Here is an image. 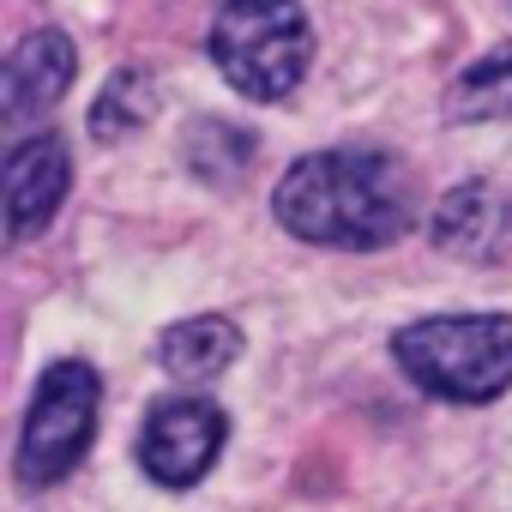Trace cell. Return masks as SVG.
Instances as JSON below:
<instances>
[{
    "instance_id": "obj_1",
    "label": "cell",
    "mask_w": 512,
    "mask_h": 512,
    "mask_svg": "<svg viewBox=\"0 0 512 512\" xmlns=\"http://www.w3.org/2000/svg\"><path fill=\"white\" fill-rule=\"evenodd\" d=\"M272 211L314 247L368 253L410 223V181L386 151H314L278 181Z\"/></svg>"
},
{
    "instance_id": "obj_2",
    "label": "cell",
    "mask_w": 512,
    "mask_h": 512,
    "mask_svg": "<svg viewBox=\"0 0 512 512\" xmlns=\"http://www.w3.org/2000/svg\"><path fill=\"white\" fill-rule=\"evenodd\" d=\"M398 368L452 404H488L512 386V314H440L392 338Z\"/></svg>"
},
{
    "instance_id": "obj_3",
    "label": "cell",
    "mask_w": 512,
    "mask_h": 512,
    "mask_svg": "<svg viewBox=\"0 0 512 512\" xmlns=\"http://www.w3.org/2000/svg\"><path fill=\"white\" fill-rule=\"evenodd\" d=\"M211 61L241 97L284 103L314 61V25L296 0H223L211 25Z\"/></svg>"
},
{
    "instance_id": "obj_4",
    "label": "cell",
    "mask_w": 512,
    "mask_h": 512,
    "mask_svg": "<svg viewBox=\"0 0 512 512\" xmlns=\"http://www.w3.org/2000/svg\"><path fill=\"white\" fill-rule=\"evenodd\" d=\"M97 404H103V380L85 362H55L43 374V386L31 398V416H25V434H19V482L25 488L61 482L91 452Z\"/></svg>"
},
{
    "instance_id": "obj_5",
    "label": "cell",
    "mask_w": 512,
    "mask_h": 512,
    "mask_svg": "<svg viewBox=\"0 0 512 512\" xmlns=\"http://www.w3.org/2000/svg\"><path fill=\"white\" fill-rule=\"evenodd\" d=\"M223 434H229V422H223V410H217L211 398H193V392L163 398V404H151V416H145L139 464H145V476L163 482V488H193V482L211 470V458L223 452Z\"/></svg>"
},
{
    "instance_id": "obj_6",
    "label": "cell",
    "mask_w": 512,
    "mask_h": 512,
    "mask_svg": "<svg viewBox=\"0 0 512 512\" xmlns=\"http://www.w3.org/2000/svg\"><path fill=\"white\" fill-rule=\"evenodd\" d=\"M434 247L458 253V260H506L512 253V199L494 181H458L434 205Z\"/></svg>"
},
{
    "instance_id": "obj_7",
    "label": "cell",
    "mask_w": 512,
    "mask_h": 512,
    "mask_svg": "<svg viewBox=\"0 0 512 512\" xmlns=\"http://www.w3.org/2000/svg\"><path fill=\"white\" fill-rule=\"evenodd\" d=\"M67 181H73V163H67L61 139H49V133L19 139L7 151V235L31 241L37 229H49V217L67 199Z\"/></svg>"
},
{
    "instance_id": "obj_8",
    "label": "cell",
    "mask_w": 512,
    "mask_h": 512,
    "mask_svg": "<svg viewBox=\"0 0 512 512\" xmlns=\"http://www.w3.org/2000/svg\"><path fill=\"white\" fill-rule=\"evenodd\" d=\"M67 85H73V43L61 31H31L0 73V115H7V127H25L49 115Z\"/></svg>"
},
{
    "instance_id": "obj_9",
    "label": "cell",
    "mask_w": 512,
    "mask_h": 512,
    "mask_svg": "<svg viewBox=\"0 0 512 512\" xmlns=\"http://www.w3.org/2000/svg\"><path fill=\"white\" fill-rule=\"evenodd\" d=\"M157 356H163V368L181 374V380H211V374H223V368L241 356V332H235L223 314H199V320L169 326L163 344H157Z\"/></svg>"
},
{
    "instance_id": "obj_10",
    "label": "cell",
    "mask_w": 512,
    "mask_h": 512,
    "mask_svg": "<svg viewBox=\"0 0 512 512\" xmlns=\"http://www.w3.org/2000/svg\"><path fill=\"white\" fill-rule=\"evenodd\" d=\"M446 109H452V121H506L512 115V49L464 67Z\"/></svg>"
},
{
    "instance_id": "obj_11",
    "label": "cell",
    "mask_w": 512,
    "mask_h": 512,
    "mask_svg": "<svg viewBox=\"0 0 512 512\" xmlns=\"http://www.w3.org/2000/svg\"><path fill=\"white\" fill-rule=\"evenodd\" d=\"M151 115H157V85H151V73L121 67V73L97 91V103H91V133H97V139H127V133L145 127Z\"/></svg>"
},
{
    "instance_id": "obj_12",
    "label": "cell",
    "mask_w": 512,
    "mask_h": 512,
    "mask_svg": "<svg viewBox=\"0 0 512 512\" xmlns=\"http://www.w3.org/2000/svg\"><path fill=\"white\" fill-rule=\"evenodd\" d=\"M247 157H253V139L223 127V121H199L187 139V163L199 181H229L235 169H247Z\"/></svg>"
}]
</instances>
